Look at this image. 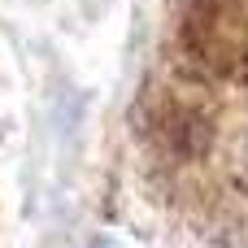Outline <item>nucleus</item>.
<instances>
[{
	"label": "nucleus",
	"mask_w": 248,
	"mask_h": 248,
	"mask_svg": "<svg viewBox=\"0 0 248 248\" xmlns=\"http://www.w3.org/2000/svg\"><path fill=\"white\" fill-rule=\"evenodd\" d=\"M87 248H109V244H105V240H92V244H87Z\"/></svg>",
	"instance_id": "obj_1"
}]
</instances>
